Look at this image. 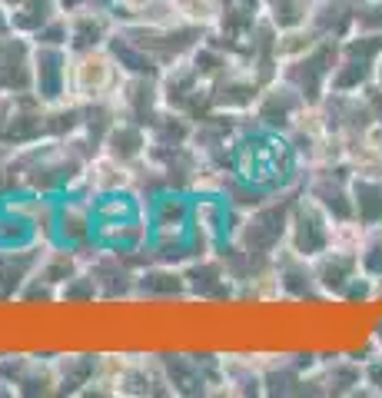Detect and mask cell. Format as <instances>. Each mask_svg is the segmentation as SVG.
Listing matches in <instances>:
<instances>
[{
  "instance_id": "cell-1",
  "label": "cell",
  "mask_w": 382,
  "mask_h": 398,
  "mask_svg": "<svg viewBox=\"0 0 382 398\" xmlns=\"http://www.w3.org/2000/svg\"><path fill=\"white\" fill-rule=\"evenodd\" d=\"M124 83V70L110 47H90V50H70L67 60V100L93 103L114 100Z\"/></svg>"
},
{
  "instance_id": "cell-2",
  "label": "cell",
  "mask_w": 382,
  "mask_h": 398,
  "mask_svg": "<svg viewBox=\"0 0 382 398\" xmlns=\"http://www.w3.org/2000/svg\"><path fill=\"white\" fill-rule=\"evenodd\" d=\"M336 60H339V40H320L302 57L279 63V77L290 87H296L306 103H322L329 93Z\"/></svg>"
},
{
  "instance_id": "cell-3",
  "label": "cell",
  "mask_w": 382,
  "mask_h": 398,
  "mask_svg": "<svg viewBox=\"0 0 382 398\" xmlns=\"http://www.w3.org/2000/svg\"><path fill=\"white\" fill-rule=\"evenodd\" d=\"M329 229H332V216L310 193H302V186H300L290 206L286 249L306 255V259H316L322 249H329Z\"/></svg>"
},
{
  "instance_id": "cell-4",
  "label": "cell",
  "mask_w": 382,
  "mask_h": 398,
  "mask_svg": "<svg viewBox=\"0 0 382 398\" xmlns=\"http://www.w3.org/2000/svg\"><path fill=\"white\" fill-rule=\"evenodd\" d=\"M312 276H316V286H320L322 299H336V302H342L346 292L356 286V279L362 276L359 253L329 245V249H322V253L312 259Z\"/></svg>"
},
{
  "instance_id": "cell-5",
  "label": "cell",
  "mask_w": 382,
  "mask_h": 398,
  "mask_svg": "<svg viewBox=\"0 0 382 398\" xmlns=\"http://www.w3.org/2000/svg\"><path fill=\"white\" fill-rule=\"evenodd\" d=\"M33 90V40L27 33L0 37V93Z\"/></svg>"
},
{
  "instance_id": "cell-6",
  "label": "cell",
  "mask_w": 382,
  "mask_h": 398,
  "mask_svg": "<svg viewBox=\"0 0 382 398\" xmlns=\"http://www.w3.org/2000/svg\"><path fill=\"white\" fill-rule=\"evenodd\" d=\"M67 47H40L33 43V93L43 103L67 100Z\"/></svg>"
},
{
  "instance_id": "cell-7",
  "label": "cell",
  "mask_w": 382,
  "mask_h": 398,
  "mask_svg": "<svg viewBox=\"0 0 382 398\" xmlns=\"http://www.w3.org/2000/svg\"><path fill=\"white\" fill-rule=\"evenodd\" d=\"M116 31V21L110 11L100 7H80L67 13V50H90V47H107L110 33Z\"/></svg>"
},
{
  "instance_id": "cell-8",
  "label": "cell",
  "mask_w": 382,
  "mask_h": 398,
  "mask_svg": "<svg viewBox=\"0 0 382 398\" xmlns=\"http://www.w3.org/2000/svg\"><path fill=\"white\" fill-rule=\"evenodd\" d=\"M104 153H110L114 160H120V163L126 166H136L146 160V150H150V133H146V126H140V123L133 120H120L110 126V133L104 136V146H100Z\"/></svg>"
},
{
  "instance_id": "cell-9",
  "label": "cell",
  "mask_w": 382,
  "mask_h": 398,
  "mask_svg": "<svg viewBox=\"0 0 382 398\" xmlns=\"http://www.w3.org/2000/svg\"><path fill=\"white\" fill-rule=\"evenodd\" d=\"M352 213L366 229L382 223V176L352 173Z\"/></svg>"
},
{
  "instance_id": "cell-10",
  "label": "cell",
  "mask_w": 382,
  "mask_h": 398,
  "mask_svg": "<svg viewBox=\"0 0 382 398\" xmlns=\"http://www.w3.org/2000/svg\"><path fill=\"white\" fill-rule=\"evenodd\" d=\"M259 4H263V13H266L269 21L276 23L279 31H286V27L310 21L316 0H259Z\"/></svg>"
},
{
  "instance_id": "cell-11",
  "label": "cell",
  "mask_w": 382,
  "mask_h": 398,
  "mask_svg": "<svg viewBox=\"0 0 382 398\" xmlns=\"http://www.w3.org/2000/svg\"><path fill=\"white\" fill-rule=\"evenodd\" d=\"M170 4H173V13L183 23H193V27H203V31H209L217 23L219 0H170Z\"/></svg>"
},
{
  "instance_id": "cell-12",
  "label": "cell",
  "mask_w": 382,
  "mask_h": 398,
  "mask_svg": "<svg viewBox=\"0 0 382 398\" xmlns=\"http://www.w3.org/2000/svg\"><path fill=\"white\" fill-rule=\"evenodd\" d=\"M359 265L372 282H382V223L366 229V239L359 245Z\"/></svg>"
},
{
  "instance_id": "cell-13",
  "label": "cell",
  "mask_w": 382,
  "mask_h": 398,
  "mask_svg": "<svg viewBox=\"0 0 382 398\" xmlns=\"http://www.w3.org/2000/svg\"><path fill=\"white\" fill-rule=\"evenodd\" d=\"M362 362V392H372V395H382V348L372 342L369 355L359 358Z\"/></svg>"
}]
</instances>
